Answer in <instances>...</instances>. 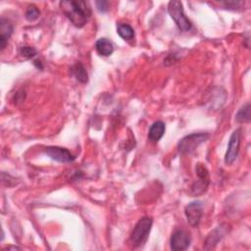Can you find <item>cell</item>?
<instances>
[{"mask_svg":"<svg viewBox=\"0 0 251 251\" xmlns=\"http://www.w3.org/2000/svg\"><path fill=\"white\" fill-rule=\"evenodd\" d=\"M40 15V12L39 10L37 9L36 6L34 5H29L25 11V19L28 21V22H33L35 21L36 19H38Z\"/></svg>","mask_w":251,"mask_h":251,"instance_id":"cell-17","label":"cell"},{"mask_svg":"<svg viewBox=\"0 0 251 251\" xmlns=\"http://www.w3.org/2000/svg\"><path fill=\"white\" fill-rule=\"evenodd\" d=\"M184 213L188 224L195 227L199 225L202 217V203L200 201H193L186 205Z\"/></svg>","mask_w":251,"mask_h":251,"instance_id":"cell-8","label":"cell"},{"mask_svg":"<svg viewBox=\"0 0 251 251\" xmlns=\"http://www.w3.org/2000/svg\"><path fill=\"white\" fill-rule=\"evenodd\" d=\"M152 224L153 220L150 217H143L137 222L130 234V243L133 247L142 246L146 242Z\"/></svg>","mask_w":251,"mask_h":251,"instance_id":"cell-2","label":"cell"},{"mask_svg":"<svg viewBox=\"0 0 251 251\" xmlns=\"http://www.w3.org/2000/svg\"><path fill=\"white\" fill-rule=\"evenodd\" d=\"M44 152L51 159L60 163H70L75 159V155H73L68 149L58 146H48L44 148Z\"/></svg>","mask_w":251,"mask_h":251,"instance_id":"cell-7","label":"cell"},{"mask_svg":"<svg viewBox=\"0 0 251 251\" xmlns=\"http://www.w3.org/2000/svg\"><path fill=\"white\" fill-rule=\"evenodd\" d=\"M209 138V134L206 132L191 133L184 136L179 140L177 149L180 154H190L192 153L200 144L205 142Z\"/></svg>","mask_w":251,"mask_h":251,"instance_id":"cell-4","label":"cell"},{"mask_svg":"<svg viewBox=\"0 0 251 251\" xmlns=\"http://www.w3.org/2000/svg\"><path fill=\"white\" fill-rule=\"evenodd\" d=\"M190 244V236L183 229H176L171 237V248L174 251H182L188 248Z\"/></svg>","mask_w":251,"mask_h":251,"instance_id":"cell-9","label":"cell"},{"mask_svg":"<svg viewBox=\"0 0 251 251\" xmlns=\"http://www.w3.org/2000/svg\"><path fill=\"white\" fill-rule=\"evenodd\" d=\"M168 11L177 27L182 31H188L191 28V22L184 15L182 3L180 1H170Z\"/></svg>","mask_w":251,"mask_h":251,"instance_id":"cell-3","label":"cell"},{"mask_svg":"<svg viewBox=\"0 0 251 251\" xmlns=\"http://www.w3.org/2000/svg\"><path fill=\"white\" fill-rule=\"evenodd\" d=\"M165 132V124L161 121L155 122L149 128L148 137L151 141L157 142L159 141Z\"/></svg>","mask_w":251,"mask_h":251,"instance_id":"cell-12","label":"cell"},{"mask_svg":"<svg viewBox=\"0 0 251 251\" xmlns=\"http://www.w3.org/2000/svg\"><path fill=\"white\" fill-rule=\"evenodd\" d=\"M20 53L23 57L26 58V59H31L32 57H34L37 54L36 49H34L33 47L30 46H22L20 49Z\"/></svg>","mask_w":251,"mask_h":251,"instance_id":"cell-18","label":"cell"},{"mask_svg":"<svg viewBox=\"0 0 251 251\" xmlns=\"http://www.w3.org/2000/svg\"><path fill=\"white\" fill-rule=\"evenodd\" d=\"M227 226L226 224H223L219 226L217 228H215L206 238L205 240V248L210 249L213 248L226 233L227 231Z\"/></svg>","mask_w":251,"mask_h":251,"instance_id":"cell-10","label":"cell"},{"mask_svg":"<svg viewBox=\"0 0 251 251\" xmlns=\"http://www.w3.org/2000/svg\"><path fill=\"white\" fill-rule=\"evenodd\" d=\"M195 172L198 176V180L193 183L191 187V191L194 195L202 194L208 187L209 184V173L207 168L201 164L198 163L195 167Z\"/></svg>","mask_w":251,"mask_h":251,"instance_id":"cell-6","label":"cell"},{"mask_svg":"<svg viewBox=\"0 0 251 251\" xmlns=\"http://www.w3.org/2000/svg\"><path fill=\"white\" fill-rule=\"evenodd\" d=\"M117 32L125 40H130L134 37V30L127 24H119L117 26Z\"/></svg>","mask_w":251,"mask_h":251,"instance_id":"cell-15","label":"cell"},{"mask_svg":"<svg viewBox=\"0 0 251 251\" xmlns=\"http://www.w3.org/2000/svg\"><path fill=\"white\" fill-rule=\"evenodd\" d=\"M250 104L247 103L243 105L235 116V120L238 123H247L250 121Z\"/></svg>","mask_w":251,"mask_h":251,"instance_id":"cell-16","label":"cell"},{"mask_svg":"<svg viewBox=\"0 0 251 251\" xmlns=\"http://www.w3.org/2000/svg\"><path fill=\"white\" fill-rule=\"evenodd\" d=\"M240 140H241V130L237 128L232 132L228 141L227 150L225 156V163L226 165H231L237 158L239 147H240Z\"/></svg>","mask_w":251,"mask_h":251,"instance_id":"cell-5","label":"cell"},{"mask_svg":"<svg viewBox=\"0 0 251 251\" xmlns=\"http://www.w3.org/2000/svg\"><path fill=\"white\" fill-rule=\"evenodd\" d=\"M60 7L66 17L76 27H82L91 16V9L85 1H61Z\"/></svg>","mask_w":251,"mask_h":251,"instance_id":"cell-1","label":"cell"},{"mask_svg":"<svg viewBox=\"0 0 251 251\" xmlns=\"http://www.w3.org/2000/svg\"><path fill=\"white\" fill-rule=\"evenodd\" d=\"M71 73L73 74V75L81 83H85L88 80V75L87 72L85 70V68L83 67V65L79 62H76L75 65L72 66L71 68Z\"/></svg>","mask_w":251,"mask_h":251,"instance_id":"cell-14","label":"cell"},{"mask_svg":"<svg viewBox=\"0 0 251 251\" xmlns=\"http://www.w3.org/2000/svg\"><path fill=\"white\" fill-rule=\"evenodd\" d=\"M95 48L101 56H110L114 51V46L107 38H100L95 43Z\"/></svg>","mask_w":251,"mask_h":251,"instance_id":"cell-13","label":"cell"},{"mask_svg":"<svg viewBox=\"0 0 251 251\" xmlns=\"http://www.w3.org/2000/svg\"><path fill=\"white\" fill-rule=\"evenodd\" d=\"M12 32H13V25L12 24L2 18L1 21H0V46H1V50H3L7 43H8V40L10 38V36L12 35Z\"/></svg>","mask_w":251,"mask_h":251,"instance_id":"cell-11","label":"cell"},{"mask_svg":"<svg viewBox=\"0 0 251 251\" xmlns=\"http://www.w3.org/2000/svg\"><path fill=\"white\" fill-rule=\"evenodd\" d=\"M109 2L108 1H97L96 2V6H97V9L100 11V12H102V13H104V12H107L108 10H109Z\"/></svg>","mask_w":251,"mask_h":251,"instance_id":"cell-19","label":"cell"}]
</instances>
